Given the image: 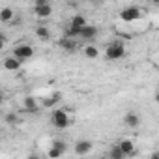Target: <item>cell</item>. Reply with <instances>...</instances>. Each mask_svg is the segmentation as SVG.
<instances>
[{"instance_id": "1", "label": "cell", "mask_w": 159, "mask_h": 159, "mask_svg": "<svg viewBox=\"0 0 159 159\" xmlns=\"http://www.w3.org/2000/svg\"><path fill=\"white\" fill-rule=\"evenodd\" d=\"M51 122L56 129H67L71 125V118H69V112L66 109H54L51 114Z\"/></svg>"}, {"instance_id": "2", "label": "cell", "mask_w": 159, "mask_h": 159, "mask_svg": "<svg viewBox=\"0 0 159 159\" xmlns=\"http://www.w3.org/2000/svg\"><path fill=\"white\" fill-rule=\"evenodd\" d=\"M125 56V45L122 41H112L107 45L105 49V58L111 60V62H116V60H122Z\"/></svg>"}, {"instance_id": "3", "label": "cell", "mask_w": 159, "mask_h": 159, "mask_svg": "<svg viewBox=\"0 0 159 159\" xmlns=\"http://www.w3.org/2000/svg\"><path fill=\"white\" fill-rule=\"evenodd\" d=\"M32 56H34V47H32L30 43H19V45L13 49V58L19 60L21 64H23L25 60H30Z\"/></svg>"}, {"instance_id": "4", "label": "cell", "mask_w": 159, "mask_h": 159, "mask_svg": "<svg viewBox=\"0 0 159 159\" xmlns=\"http://www.w3.org/2000/svg\"><path fill=\"white\" fill-rule=\"evenodd\" d=\"M140 17H142V10L137 6H127L120 11V19L124 23H133V21H139Z\"/></svg>"}, {"instance_id": "5", "label": "cell", "mask_w": 159, "mask_h": 159, "mask_svg": "<svg viewBox=\"0 0 159 159\" xmlns=\"http://www.w3.org/2000/svg\"><path fill=\"white\" fill-rule=\"evenodd\" d=\"M67 150V144L62 140V139H54L51 148H49V159H60Z\"/></svg>"}, {"instance_id": "6", "label": "cell", "mask_w": 159, "mask_h": 159, "mask_svg": "<svg viewBox=\"0 0 159 159\" xmlns=\"http://www.w3.org/2000/svg\"><path fill=\"white\" fill-rule=\"evenodd\" d=\"M34 13L39 17V19H47L52 15V6L47 2V0H36L34 4Z\"/></svg>"}, {"instance_id": "7", "label": "cell", "mask_w": 159, "mask_h": 159, "mask_svg": "<svg viewBox=\"0 0 159 159\" xmlns=\"http://www.w3.org/2000/svg\"><path fill=\"white\" fill-rule=\"evenodd\" d=\"M92 148H94L92 140H88V139H81V140H77V142H75L73 152H75L79 157H86V155L92 152Z\"/></svg>"}, {"instance_id": "8", "label": "cell", "mask_w": 159, "mask_h": 159, "mask_svg": "<svg viewBox=\"0 0 159 159\" xmlns=\"http://www.w3.org/2000/svg\"><path fill=\"white\" fill-rule=\"evenodd\" d=\"M116 146L120 148V152H122L124 155H135V152H137L135 142H133L131 139H124V140H120Z\"/></svg>"}, {"instance_id": "9", "label": "cell", "mask_w": 159, "mask_h": 159, "mask_svg": "<svg viewBox=\"0 0 159 159\" xmlns=\"http://www.w3.org/2000/svg\"><path fill=\"white\" fill-rule=\"evenodd\" d=\"M98 36V26L96 25H86L83 30H81V36L79 38H83L84 41H90V39H94Z\"/></svg>"}, {"instance_id": "10", "label": "cell", "mask_w": 159, "mask_h": 159, "mask_svg": "<svg viewBox=\"0 0 159 159\" xmlns=\"http://www.w3.org/2000/svg\"><path fill=\"white\" fill-rule=\"evenodd\" d=\"M23 107H25V111H28V112H36V111L39 109V101H38L34 96H26V98L23 99Z\"/></svg>"}, {"instance_id": "11", "label": "cell", "mask_w": 159, "mask_h": 159, "mask_svg": "<svg viewBox=\"0 0 159 159\" xmlns=\"http://www.w3.org/2000/svg\"><path fill=\"white\" fill-rule=\"evenodd\" d=\"M124 124H125L129 129H135V127L140 125V118H139L137 112H127V114L124 116Z\"/></svg>"}, {"instance_id": "12", "label": "cell", "mask_w": 159, "mask_h": 159, "mask_svg": "<svg viewBox=\"0 0 159 159\" xmlns=\"http://www.w3.org/2000/svg\"><path fill=\"white\" fill-rule=\"evenodd\" d=\"M88 25V21H86V17L84 15H81V13H75V15H71V19H69V26H75V28H84Z\"/></svg>"}, {"instance_id": "13", "label": "cell", "mask_w": 159, "mask_h": 159, "mask_svg": "<svg viewBox=\"0 0 159 159\" xmlns=\"http://www.w3.org/2000/svg\"><path fill=\"white\" fill-rule=\"evenodd\" d=\"M2 66H4L6 71H19L23 64H21L19 60H15L13 56H8V58H4V64H2Z\"/></svg>"}, {"instance_id": "14", "label": "cell", "mask_w": 159, "mask_h": 159, "mask_svg": "<svg viewBox=\"0 0 159 159\" xmlns=\"http://www.w3.org/2000/svg\"><path fill=\"white\" fill-rule=\"evenodd\" d=\"M58 45H60V49H64V51H67V52H73V51L79 47V43H77L75 39H67V38H62Z\"/></svg>"}, {"instance_id": "15", "label": "cell", "mask_w": 159, "mask_h": 159, "mask_svg": "<svg viewBox=\"0 0 159 159\" xmlns=\"http://www.w3.org/2000/svg\"><path fill=\"white\" fill-rule=\"evenodd\" d=\"M13 17H15V13H13L11 8H2V10H0V23L8 25V23L13 21Z\"/></svg>"}, {"instance_id": "16", "label": "cell", "mask_w": 159, "mask_h": 159, "mask_svg": "<svg viewBox=\"0 0 159 159\" xmlns=\"http://www.w3.org/2000/svg\"><path fill=\"white\" fill-rule=\"evenodd\" d=\"M83 52H84V56H86L88 60H96V58H99V49H98L96 45H84Z\"/></svg>"}, {"instance_id": "17", "label": "cell", "mask_w": 159, "mask_h": 159, "mask_svg": "<svg viewBox=\"0 0 159 159\" xmlns=\"http://www.w3.org/2000/svg\"><path fill=\"white\" fill-rule=\"evenodd\" d=\"M60 98H62V96H60L58 92H52L49 98H45V99L41 101V107H54V105L60 101Z\"/></svg>"}, {"instance_id": "18", "label": "cell", "mask_w": 159, "mask_h": 159, "mask_svg": "<svg viewBox=\"0 0 159 159\" xmlns=\"http://www.w3.org/2000/svg\"><path fill=\"white\" fill-rule=\"evenodd\" d=\"M36 36H38L41 41L51 39V32H49V28H47V26H43V25H39V26L36 28Z\"/></svg>"}, {"instance_id": "19", "label": "cell", "mask_w": 159, "mask_h": 159, "mask_svg": "<svg viewBox=\"0 0 159 159\" xmlns=\"http://www.w3.org/2000/svg\"><path fill=\"white\" fill-rule=\"evenodd\" d=\"M79 36H81V28H75V26L67 25V28L64 30V38H67V39H75Z\"/></svg>"}, {"instance_id": "20", "label": "cell", "mask_w": 159, "mask_h": 159, "mask_svg": "<svg viewBox=\"0 0 159 159\" xmlns=\"http://www.w3.org/2000/svg\"><path fill=\"white\" fill-rule=\"evenodd\" d=\"M109 157H111V159H124L125 155L120 152V148H118V146H112V148L109 150Z\"/></svg>"}, {"instance_id": "21", "label": "cell", "mask_w": 159, "mask_h": 159, "mask_svg": "<svg viewBox=\"0 0 159 159\" xmlns=\"http://www.w3.org/2000/svg\"><path fill=\"white\" fill-rule=\"evenodd\" d=\"M19 122H21V118H19L15 112H8V114H6V124H8V125H15V124H19Z\"/></svg>"}, {"instance_id": "22", "label": "cell", "mask_w": 159, "mask_h": 159, "mask_svg": "<svg viewBox=\"0 0 159 159\" xmlns=\"http://www.w3.org/2000/svg\"><path fill=\"white\" fill-rule=\"evenodd\" d=\"M6 43H8V38H6V34H4V32H0V51H4Z\"/></svg>"}, {"instance_id": "23", "label": "cell", "mask_w": 159, "mask_h": 159, "mask_svg": "<svg viewBox=\"0 0 159 159\" xmlns=\"http://www.w3.org/2000/svg\"><path fill=\"white\" fill-rule=\"evenodd\" d=\"M28 159H39V155H38V153H30Z\"/></svg>"}, {"instance_id": "24", "label": "cell", "mask_w": 159, "mask_h": 159, "mask_svg": "<svg viewBox=\"0 0 159 159\" xmlns=\"http://www.w3.org/2000/svg\"><path fill=\"white\" fill-rule=\"evenodd\" d=\"M2 105H4V94L0 92V107H2Z\"/></svg>"}, {"instance_id": "25", "label": "cell", "mask_w": 159, "mask_h": 159, "mask_svg": "<svg viewBox=\"0 0 159 159\" xmlns=\"http://www.w3.org/2000/svg\"><path fill=\"white\" fill-rule=\"evenodd\" d=\"M150 159H159V153H157V152H153V153H152V157H150Z\"/></svg>"}, {"instance_id": "26", "label": "cell", "mask_w": 159, "mask_h": 159, "mask_svg": "<svg viewBox=\"0 0 159 159\" xmlns=\"http://www.w3.org/2000/svg\"><path fill=\"white\" fill-rule=\"evenodd\" d=\"M77 159H86V157H77Z\"/></svg>"}]
</instances>
